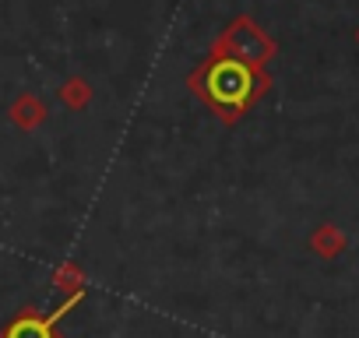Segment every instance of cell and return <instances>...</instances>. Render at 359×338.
<instances>
[{
  "instance_id": "6da1fadb",
  "label": "cell",
  "mask_w": 359,
  "mask_h": 338,
  "mask_svg": "<svg viewBox=\"0 0 359 338\" xmlns=\"http://www.w3.org/2000/svg\"><path fill=\"white\" fill-rule=\"evenodd\" d=\"M187 88L226 123L236 127L271 88V74L268 67H250L229 57H215L208 53L191 74H187Z\"/></svg>"
},
{
  "instance_id": "7a4b0ae2",
  "label": "cell",
  "mask_w": 359,
  "mask_h": 338,
  "mask_svg": "<svg viewBox=\"0 0 359 338\" xmlns=\"http://www.w3.org/2000/svg\"><path fill=\"white\" fill-rule=\"evenodd\" d=\"M212 53L215 57H229V60H240V64H250V67H268L278 53V43L250 18V15H236L212 43Z\"/></svg>"
},
{
  "instance_id": "3957f363",
  "label": "cell",
  "mask_w": 359,
  "mask_h": 338,
  "mask_svg": "<svg viewBox=\"0 0 359 338\" xmlns=\"http://www.w3.org/2000/svg\"><path fill=\"white\" fill-rule=\"evenodd\" d=\"M0 338H60V327L36 306H25L0 327Z\"/></svg>"
},
{
  "instance_id": "277c9868",
  "label": "cell",
  "mask_w": 359,
  "mask_h": 338,
  "mask_svg": "<svg viewBox=\"0 0 359 338\" xmlns=\"http://www.w3.org/2000/svg\"><path fill=\"white\" fill-rule=\"evenodd\" d=\"M8 116H11V123H15L18 130L32 134V130H39V127L46 123L50 109H46V102H43V99H39L36 92H22V95H18V99L11 102Z\"/></svg>"
},
{
  "instance_id": "5b68a950",
  "label": "cell",
  "mask_w": 359,
  "mask_h": 338,
  "mask_svg": "<svg viewBox=\"0 0 359 338\" xmlns=\"http://www.w3.org/2000/svg\"><path fill=\"white\" fill-rule=\"evenodd\" d=\"M57 99H60V106H64V109H71V113H85V109L92 106V99H95V88H92V81H88V78L71 74V78H64V81H60Z\"/></svg>"
},
{
  "instance_id": "8992f818",
  "label": "cell",
  "mask_w": 359,
  "mask_h": 338,
  "mask_svg": "<svg viewBox=\"0 0 359 338\" xmlns=\"http://www.w3.org/2000/svg\"><path fill=\"white\" fill-rule=\"evenodd\" d=\"M53 289L60 292V296H85V282H88V275H85V268L78 264V261H60L57 268H53Z\"/></svg>"
},
{
  "instance_id": "52a82bcc",
  "label": "cell",
  "mask_w": 359,
  "mask_h": 338,
  "mask_svg": "<svg viewBox=\"0 0 359 338\" xmlns=\"http://www.w3.org/2000/svg\"><path fill=\"white\" fill-rule=\"evenodd\" d=\"M310 250L320 254V257H338V254L345 250V233H341L338 226L324 222V226L313 229V236H310Z\"/></svg>"
},
{
  "instance_id": "ba28073f",
  "label": "cell",
  "mask_w": 359,
  "mask_h": 338,
  "mask_svg": "<svg viewBox=\"0 0 359 338\" xmlns=\"http://www.w3.org/2000/svg\"><path fill=\"white\" fill-rule=\"evenodd\" d=\"M355 39H359V32H355Z\"/></svg>"
}]
</instances>
